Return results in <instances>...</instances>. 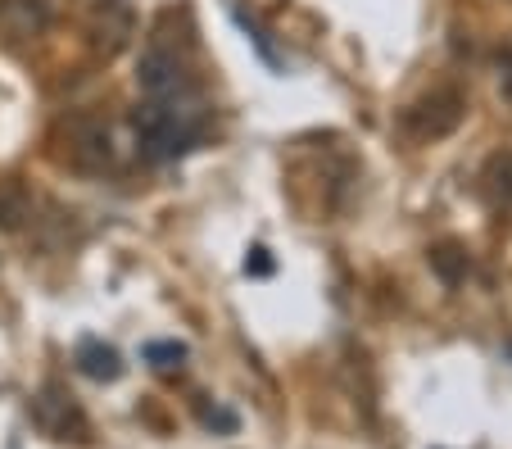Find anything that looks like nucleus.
Listing matches in <instances>:
<instances>
[{
	"label": "nucleus",
	"instance_id": "obj_1",
	"mask_svg": "<svg viewBox=\"0 0 512 449\" xmlns=\"http://www.w3.org/2000/svg\"><path fill=\"white\" fill-rule=\"evenodd\" d=\"M467 114V100L458 87H431L426 96H417L413 105L399 114V132L408 141H440L449 137Z\"/></svg>",
	"mask_w": 512,
	"mask_h": 449
},
{
	"label": "nucleus",
	"instance_id": "obj_2",
	"mask_svg": "<svg viewBox=\"0 0 512 449\" xmlns=\"http://www.w3.org/2000/svg\"><path fill=\"white\" fill-rule=\"evenodd\" d=\"M64 159L78 173H109L114 168V132L100 114L64 118Z\"/></svg>",
	"mask_w": 512,
	"mask_h": 449
},
{
	"label": "nucleus",
	"instance_id": "obj_3",
	"mask_svg": "<svg viewBox=\"0 0 512 449\" xmlns=\"http://www.w3.org/2000/svg\"><path fill=\"white\" fill-rule=\"evenodd\" d=\"M136 87H141L145 100H168V96H182V91H195L186 64L177 59V50L159 37L136 59Z\"/></svg>",
	"mask_w": 512,
	"mask_h": 449
},
{
	"label": "nucleus",
	"instance_id": "obj_4",
	"mask_svg": "<svg viewBox=\"0 0 512 449\" xmlns=\"http://www.w3.org/2000/svg\"><path fill=\"white\" fill-rule=\"evenodd\" d=\"M127 41H132V5L127 0H100L96 10H91V46L109 59Z\"/></svg>",
	"mask_w": 512,
	"mask_h": 449
},
{
	"label": "nucleus",
	"instance_id": "obj_5",
	"mask_svg": "<svg viewBox=\"0 0 512 449\" xmlns=\"http://www.w3.org/2000/svg\"><path fill=\"white\" fill-rule=\"evenodd\" d=\"M50 28L46 0H0V32L10 41H32Z\"/></svg>",
	"mask_w": 512,
	"mask_h": 449
},
{
	"label": "nucleus",
	"instance_id": "obj_6",
	"mask_svg": "<svg viewBox=\"0 0 512 449\" xmlns=\"http://www.w3.org/2000/svg\"><path fill=\"white\" fill-rule=\"evenodd\" d=\"M481 186H485V200L494 205V214L512 218V150L490 155V164H485V173H481Z\"/></svg>",
	"mask_w": 512,
	"mask_h": 449
},
{
	"label": "nucleus",
	"instance_id": "obj_7",
	"mask_svg": "<svg viewBox=\"0 0 512 449\" xmlns=\"http://www.w3.org/2000/svg\"><path fill=\"white\" fill-rule=\"evenodd\" d=\"M32 218V196L19 182H0V232H23Z\"/></svg>",
	"mask_w": 512,
	"mask_h": 449
},
{
	"label": "nucleus",
	"instance_id": "obj_8",
	"mask_svg": "<svg viewBox=\"0 0 512 449\" xmlns=\"http://www.w3.org/2000/svg\"><path fill=\"white\" fill-rule=\"evenodd\" d=\"M78 363H82V372H87V377H96V381H114L118 372H123L118 354L109 350V345H100V341H82L78 345Z\"/></svg>",
	"mask_w": 512,
	"mask_h": 449
},
{
	"label": "nucleus",
	"instance_id": "obj_9",
	"mask_svg": "<svg viewBox=\"0 0 512 449\" xmlns=\"http://www.w3.org/2000/svg\"><path fill=\"white\" fill-rule=\"evenodd\" d=\"M145 354H150V363H155V368H177V363L186 359V350L177 341H155Z\"/></svg>",
	"mask_w": 512,
	"mask_h": 449
},
{
	"label": "nucleus",
	"instance_id": "obj_10",
	"mask_svg": "<svg viewBox=\"0 0 512 449\" xmlns=\"http://www.w3.org/2000/svg\"><path fill=\"white\" fill-rule=\"evenodd\" d=\"M499 82H503V91H508V100H512V50H499Z\"/></svg>",
	"mask_w": 512,
	"mask_h": 449
}]
</instances>
